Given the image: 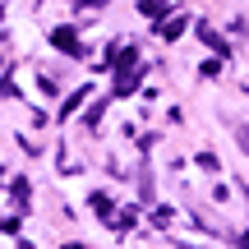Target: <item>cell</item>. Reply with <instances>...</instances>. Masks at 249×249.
<instances>
[{
    "mask_svg": "<svg viewBox=\"0 0 249 249\" xmlns=\"http://www.w3.org/2000/svg\"><path fill=\"white\" fill-rule=\"evenodd\" d=\"M51 42L60 46V51H70V55H79V37H74L70 28H55V33H51Z\"/></svg>",
    "mask_w": 249,
    "mask_h": 249,
    "instance_id": "obj_1",
    "label": "cell"
},
{
    "mask_svg": "<svg viewBox=\"0 0 249 249\" xmlns=\"http://www.w3.org/2000/svg\"><path fill=\"white\" fill-rule=\"evenodd\" d=\"M157 33H161V37H180V33H185V18H166Z\"/></svg>",
    "mask_w": 249,
    "mask_h": 249,
    "instance_id": "obj_2",
    "label": "cell"
},
{
    "mask_svg": "<svg viewBox=\"0 0 249 249\" xmlns=\"http://www.w3.org/2000/svg\"><path fill=\"white\" fill-rule=\"evenodd\" d=\"M198 37H203V42H208V46H213V51H222V55H226V42H222V37H217V33H213V28H198Z\"/></svg>",
    "mask_w": 249,
    "mask_h": 249,
    "instance_id": "obj_3",
    "label": "cell"
},
{
    "mask_svg": "<svg viewBox=\"0 0 249 249\" xmlns=\"http://www.w3.org/2000/svg\"><path fill=\"white\" fill-rule=\"evenodd\" d=\"M139 9L148 18H161V9H166V0H139Z\"/></svg>",
    "mask_w": 249,
    "mask_h": 249,
    "instance_id": "obj_4",
    "label": "cell"
},
{
    "mask_svg": "<svg viewBox=\"0 0 249 249\" xmlns=\"http://www.w3.org/2000/svg\"><path fill=\"white\" fill-rule=\"evenodd\" d=\"M235 143H240V152L249 157V124H240V129H235Z\"/></svg>",
    "mask_w": 249,
    "mask_h": 249,
    "instance_id": "obj_5",
    "label": "cell"
},
{
    "mask_svg": "<svg viewBox=\"0 0 249 249\" xmlns=\"http://www.w3.org/2000/svg\"><path fill=\"white\" fill-rule=\"evenodd\" d=\"M79 5H107V0H79Z\"/></svg>",
    "mask_w": 249,
    "mask_h": 249,
    "instance_id": "obj_6",
    "label": "cell"
}]
</instances>
